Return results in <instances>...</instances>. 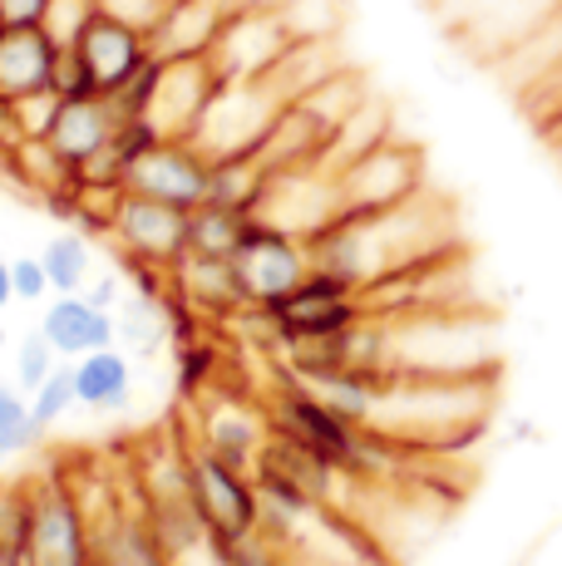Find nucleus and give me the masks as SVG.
Instances as JSON below:
<instances>
[{"instance_id":"nucleus-1","label":"nucleus","mask_w":562,"mask_h":566,"mask_svg":"<svg viewBox=\"0 0 562 566\" xmlns=\"http://www.w3.org/2000/svg\"><path fill=\"white\" fill-rule=\"evenodd\" d=\"M20 497H25V513H20L25 566H94V522L74 488L45 478Z\"/></svg>"},{"instance_id":"nucleus-2","label":"nucleus","mask_w":562,"mask_h":566,"mask_svg":"<svg viewBox=\"0 0 562 566\" xmlns=\"http://www.w3.org/2000/svg\"><path fill=\"white\" fill-rule=\"evenodd\" d=\"M281 104L267 80H237V84H218L212 94L208 114L198 118L188 144L198 148L208 163H222V158H247V154H262L267 134H272Z\"/></svg>"},{"instance_id":"nucleus-3","label":"nucleus","mask_w":562,"mask_h":566,"mask_svg":"<svg viewBox=\"0 0 562 566\" xmlns=\"http://www.w3.org/2000/svg\"><path fill=\"white\" fill-rule=\"evenodd\" d=\"M336 178V198H341V217H375L405 207L409 198L425 192V154L415 144H399L385 138L371 154H361L355 163H345Z\"/></svg>"},{"instance_id":"nucleus-4","label":"nucleus","mask_w":562,"mask_h":566,"mask_svg":"<svg viewBox=\"0 0 562 566\" xmlns=\"http://www.w3.org/2000/svg\"><path fill=\"white\" fill-rule=\"evenodd\" d=\"M267 311V325L281 335L287 345H326V340H341L345 331L361 325V291L351 281L331 276V271L311 266V276L301 281L291 296H281L277 306H262Z\"/></svg>"},{"instance_id":"nucleus-5","label":"nucleus","mask_w":562,"mask_h":566,"mask_svg":"<svg viewBox=\"0 0 562 566\" xmlns=\"http://www.w3.org/2000/svg\"><path fill=\"white\" fill-rule=\"evenodd\" d=\"M188 497L198 507V517L208 522V532L222 542L252 537L262 527V488H257V473L218 459L202 443L188 453Z\"/></svg>"},{"instance_id":"nucleus-6","label":"nucleus","mask_w":562,"mask_h":566,"mask_svg":"<svg viewBox=\"0 0 562 566\" xmlns=\"http://www.w3.org/2000/svg\"><path fill=\"white\" fill-rule=\"evenodd\" d=\"M232 271L247 306H277L281 296H291L311 276V247L301 237L262 222V217H247L242 242L232 252Z\"/></svg>"},{"instance_id":"nucleus-7","label":"nucleus","mask_w":562,"mask_h":566,"mask_svg":"<svg viewBox=\"0 0 562 566\" xmlns=\"http://www.w3.org/2000/svg\"><path fill=\"white\" fill-rule=\"evenodd\" d=\"M291 45H296V40L287 35V25H281V15L272 6H242L222 25L218 45H212V54H208V64L218 70L222 84L267 80Z\"/></svg>"},{"instance_id":"nucleus-8","label":"nucleus","mask_w":562,"mask_h":566,"mask_svg":"<svg viewBox=\"0 0 562 566\" xmlns=\"http://www.w3.org/2000/svg\"><path fill=\"white\" fill-rule=\"evenodd\" d=\"M124 182H128V192H144V198H154V202L192 212V207L208 202L212 163L202 158L188 138H168V144H158L154 154L138 158Z\"/></svg>"},{"instance_id":"nucleus-9","label":"nucleus","mask_w":562,"mask_h":566,"mask_svg":"<svg viewBox=\"0 0 562 566\" xmlns=\"http://www.w3.org/2000/svg\"><path fill=\"white\" fill-rule=\"evenodd\" d=\"M114 242H118V252L134 256V261L173 266V261L188 252V212L144 198V192H128L124 207H118Z\"/></svg>"},{"instance_id":"nucleus-10","label":"nucleus","mask_w":562,"mask_h":566,"mask_svg":"<svg viewBox=\"0 0 562 566\" xmlns=\"http://www.w3.org/2000/svg\"><path fill=\"white\" fill-rule=\"evenodd\" d=\"M218 84L222 80L208 60H164V80H158V94L144 118H154L164 138H192V128L208 114Z\"/></svg>"},{"instance_id":"nucleus-11","label":"nucleus","mask_w":562,"mask_h":566,"mask_svg":"<svg viewBox=\"0 0 562 566\" xmlns=\"http://www.w3.org/2000/svg\"><path fill=\"white\" fill-rule=\"evenodd\" d=\"M242 6L247 0H173L168 15L148 35V45H154V54H164V60H208L222 25Z\"/></svg>"},{"instance_id":"nucleus-12","label":"nucleus","mask_w":562,"mask_h":566,"mask_svg":"<svg viewBox=\"0 0 562 566\" xmlns=\"http://www.w3.org/2000/svg\"><path fill=\"white\" fill-rule=\"evenodd\" d=\"M74 50L90 60V70H94V80H100L104 99H114V94L124 90V84L134 80V74L144 70L148 60H154V45H148L144 30L124 25V20L104 15V10H100V20L84 30V40Z\"/></svg>"},{"instance_id":"nucleus-13","label":"nucleus","mask_w":562,"mask_h":566,"mask_svg":"<svg viewBox=\"0 0 562 566\" xmlns=\"http://www.w3.org/2000/svg\"><path fill=\"white\" fill-rule=\"evenodd\" d=\"M198 443L237 468H257V459H262V449H267V423L257 419L242 399L212 395L198 405Z\"/></svg>"},{"instance_id":"nucleus-14","label":"nucleus","mask_w":562,"mask_h":566,"mask_svg":"<svg viewBox=\"0 0 562 566\" xmlns=\"http://www.w3.org/2000/svg\"><path fill=\"white\" fill-rule=\"evenodd\" d=\"M40 331H45V340L60 350V360H84V355L104 350V345H118L114 315L94 306L84 291L50 301L45 315H40Z\"/></svg>"},{"instance_id":"nucleus-15","label":"nucleus","mask_w":562,"mask_h":566,"mask_svg":"<svg viewBox=\"0 0 562 566\" xmlns=\"http://www.w3.org/2000/svg\"><path fill=\"white\" fill-rule=\"evenodd\" d=\"M118 124H124V114H118L114 99H104V94H94V99H70L60 108L55 128H50V144L60 148L64 163L84 168V163H94L104 148H114Z\"/></svg>"},{"instance_id":"nucleus-16","label":"nucleus","mask_w":562,"mask_h":566,"mask_svg":"<svg viewBox=\"0 0 562 566\" xmlns=\"http://www.w3.org/2000/svg\"><path fill=\"white\" fill-rule=\"evenodd\" d=\"M70 365H74V385H80V409L110 413V419L134 409L138 375H134V355L128 350L104 345V350L84 355V360H70Z\"/></svg>"},{"instance_id":"nucleus-17","label":"nucleus","mask_w":562,"mask_h":566,"mask_svg":"<svg viewBox=\"0 0 562 566\" xmlns=\"http://www.w3.org/2000/svg\"><path fill=\"white\" fill-rule=\"evenodd\" d=\"M55 60L60 45L40 25H6V35H0V94L20 99V94L50 90Z\"/></svg>"},{"instance_id":"nucleus-18","label":"nucleus","mask_w":562,"mask_h":566,"mask_svg":"<svg viewBox=\"0 0 562 566\" xmlns=\"http://www.w3.org/2000/svg\"><path fill=\"white\" fill-rule=\"evenodd\" d=\"M118 345L134 360H158L173 350V296H148V291H128L124 306L114 311Z\"/></svg>"},{"instance_id":"nucleus-19","label":"nucleus","mask_w":562,"mask_h":566,"mask_svg":"<svg viewBox=\"0 0 562 566\" xmlns=\"http://www.w3.org/2000/svg\"><path fill=\"white\" fill-rule=\"evenodd\" d=\"M385 138H391V108H385V104L371 94V99H365V104L355 108V114L336 128V134H331L326 154H321V168H326V172H341L345 163H355L361 154H371L375 144H385Z\"/></svg>"},{"instance_id":"nucleus-20","label":"nucleus","mask_w":562,"mask_h":566,"mask_svg":"<svg viewBox=\"0 0 562 566\" xmlns=\"http://www.w3.org/2000/svg\"><path fill=\"white\" fill-rule=\"evenodd\" d=\"M40 261H45V271H50V286H55V296L90 291V281L100 276V271H94V242H90V232H80V227L50 237L45 252H40Z\"/></svg>"},{"instance_id":"nucleus-21","label":"nucleus","mask_w":562,"mask_h":566,"mask_svg":"<svg viewBox=\"0 0 562 566\" xmlns=\"http://www.w3.org/2000/svg\"><path fill=\"white\" fill-rule=\"evenodd\" d=\"M247 212H232V207L202 202L188 212V252L192 256H232L237 242H242Z\"/></svg>"},{"instance_id":"nucleus-22","label":"nucleus","mask_w":562,"mask_h":566,"mask_svg":"<svg viewBox=\"0 0 562 566\" xmlns=\"http://www.w3.org/2000/svg\"><path fill=\"white\" fill-rule=\"evenodd\" d=\"M365 99H371V90H365V80L361 74H351V70H336L331 80H321L316 90L306 94V99H296L301 108H306L311 118H316L326 134H336V128L345 124V118L355 114Z\"/></svg>"},{"instance_id":"nucleus-23","label":"nucleus","mask_w":562,"mask_h":566,"mask_svg":"<svg viewBox=\"0 0 562 566\" xmlns=\"http://www.w3.org/2000/svg\"><path fill=\"white\" fill-rule=\"evenodd\" d=\"M277 15H281V25H287L291 40H301V45H321V40H336L345 6L341 0H281Z\"/></svg>"},{"instance_id":"nucleus-24","label":"nucleus","mask_w":562,"mask_h":566,"mask_svg":"<svg viewBox=\"0 0 562 566\" xmlns=\"http://www.w3.org/2000/svg\"><path fill=\"white\" fill-rule=\"evenodd\" d=\"M40 423L30 413V395L20 385H0V459H20L40 443Z\"/></svg>"},{"instance_id":"nucleus-25","label":"nucleus","mask_w":562,"mask_h":566,"mask_svg":"<svg viewBox=\"0 0 562 566\" xmlns=\"http://www.w3.org/2000/svg\"><path fill=\"white\" fill-rule=\"evenodd\" d=\"M74 409H80V385H74V365L64 360L55 375H50L45 385L30 395V413H35V423L50 433V429H60Z\"/></svg>"},{"instance_id":"nucleus-26","label":"nucleus","mask_w":562,"mask_h":566,"mask_svg":"<svg viewBox=\"0 0 562 566\" xmlns=\"http://www.w3.org/2000/svg\"><path fill=\"white\" fill-rule=\"evenodd\" d=\"M212 369H218V350H212L208 340H178L173 345V385H178V395L198 399L202 389L212 385Z\"/></svg>"},{"instance_id":"nucleus-27","label":"nucleus","mask_w":562,"mask_h":566,"mask_svg":"<svg viewBox=\"0 0 562 566\" xmlns=\"http://www.w3.org/2000/svg\"><path fill=\"white\" fill-rule=\"evenodd\" d=\"M94 20H100V0H50L45 15H40V30H45L60 50H74Z\"/></svg>"},{"instance_id":"nucleus-28","label":"nucleus","mask_w":562,"mask_h":566,"mask_svg":"<svg viewBox=\"0 0 562 566\" xmlns=\"http://www.w3.org/2000/svg\"><path fill=\"white\" fill-rule=\"evenodd\" d=\"M60 108H64V99L55 90L20 94V99H10V128H15V138H50Z\"/></svg>"},{"instance_id":"nucleus-29","label":"nucleus","mask_w":562,"mask_h":566,"mask_svg":"<svg viewBox=\"0 0 562 566\" xmlns=\"http://www.w3.org/2000/svg\"><path fill=\"white\" fill-rule=\"evenodd\" d=\"M55 369H60V350L45 340V331L25 335V340L15 345V385L25 389V395H35V389L45 385Z\"/></svg>"},{"instance_id":"nucleus-30","label":"nucleus","mask_w":562,"mask_h":566,"mask_svg":"<svg viewBox=\"0 0 562 566\" xmlns=\"http://www.w3.org/2000/svg\"><path fill=\"white\" fill-rule=\"evenodd\" d=\"M50 90H55L64 104L70 99H94V94H100V80H94L90 60H84L80 50H60L55 74H50Z\"/></svg>"},{"instance_id":"nucleus-31","label":"nucleus","mask_w":562,"mask_h":566,"mask_svg":"<svg viewBox=\"0 0 562 566\" xmlns=\"http://www.w3.org/2000/svg\"><path fill=\"white\" fill-rule=\"evenodd\" d=\"M10 281H15V301H25V306H40L45 296H55V286H50V271L40 256H15L10 261Z\"/></svg>"},{"instance_id":"nucleus-32","label":"nucleus","mask_w":562,"mask_h":566,"mask_svg":"<svg viewBox=\"0 0 562 566\" xmlns=\"http://www.w3.org/2000/svg\"><path fill=\"white\" fill-rule=\"evenodd\" d=\"M168 6H173V0H100V10H104V15L124 20V25L144 30V35H154V30H158V20L168 15Z\"/></svg>"},{"instance_id":"nucleus-33","label":"nucleus","mask_w":562,"mask_h":566,"mask_svg":"<svg viewBox=\"0 0 562 566\" xmlns=\"http://www.w3.org/2000/svg\"><path fill=\"white\" fill-rule=\"evenodd\" d=\"M128 291H134V286H128V271H100V276L90 281V291H84V296H90L100 311H110V315H114L118 306H124Z\"/></svg>"},{"instance_id":"nucleus-34","label":"nucleus","mask_w":562,"mask_h":566,"mask_svg":"<svg viewBox=\"0 0 562 566\" xmlns=\"http://www.w3.org/2000/svg\"><path fill=\"white\" fill-rule=\"evenodd\" d=\"M45 6H50V0H0V10H6L10 25H40Z\"/></svg>"},{"instance_id":"nucleus-35","label":"nucleus","mask_w":562,"mask_h":566,"mask_svg":"<svg viewBox=\"0 0 562 566\" xmlns=\"http://www.w3.org/2000/svg\"><path fill=\"white\" fill-rule=\"evenodd\" d=\"M528 566H562V532H558V537H548L543 547H538V557L528 562Z\"/></svg>"},{"instance_id":"nucleus-36","label":"nucleus","mask_w":562,"mask_h":566,"mask_svg":"<svg viewBox=\"0 0 562 566\" xmlns=\"http://www.w3.org/2000/svg\"><path fill=\"white\" fill-rule=\"evenodd\" d=\"M15 301V281H10V261H0V311Z\"/></svg>"},{"instance_id":"nucleus-37","label":"nucleus","mask_w":562,"mask_h":566,"mask_svg":"<svg viewBox=\"0 0 562 566\" xmlns=\"http://www.w3.org/2000/svg\"><path fill=\"white\" fill-rule=\"evenodd\" d=\"M6 345H10V335H6V325H0V355H6Z\"/></svg>"},{"instance_id":"nucleus-38","label":"nucleus","mask_w":562,"mask_h":566,"mask_svg":"<svg viewBox=\"0 0 562 566\" xmlns=\"http://www.w3.org/2000/svg\"><path fill=\"white\" fill-rule=\"evenodd\" d=\"M6 25H10V20H6V10H0V35H6Z\"/></svg>"},{"instance_id":"nucleus-39","label":"nucleus","mask_w":562,"mask_h":566,"mask_svg":"<svg viewBox=\"0 0 562 566\" xmlns=\"http://www.w3.org/2000/svg\"><path fill=\"white\" fill-rule=\"evenodd\" d=\"M0 104H10V99H6V94H0Z\"/></svg>"}]
</instances>
